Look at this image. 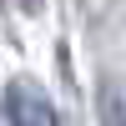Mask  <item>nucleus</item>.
Instances as JSON below:
<instances>
[{"instance_id": "1", "label": "nucleus", "mask_w": 126, "mask_h": 126, "mask_svg": "<svg viewBox=\"0 0 126 126\" xmlns=\"http://www.w3.org/2000/svg\"><path fill=\"white\" fill-rule=\"evenodd\" d=\"M5 111H10V126H56V106L35 86H10L5 91Z\"/></svg>"}, {"instance_id": "2", "label": "nucleus", "mask_w": 126, "mask_h": 126, "mask_svg": "<svg viewBox=\"0 0 126 126\" xmlns=\"http://www.w3.org/2000/svg\"><path fill=\"white\" fill-rule=\"evenodd\" d=\"M101 126H126V91L121 86L101 91Z\"/></svg>"}]
</instances>
